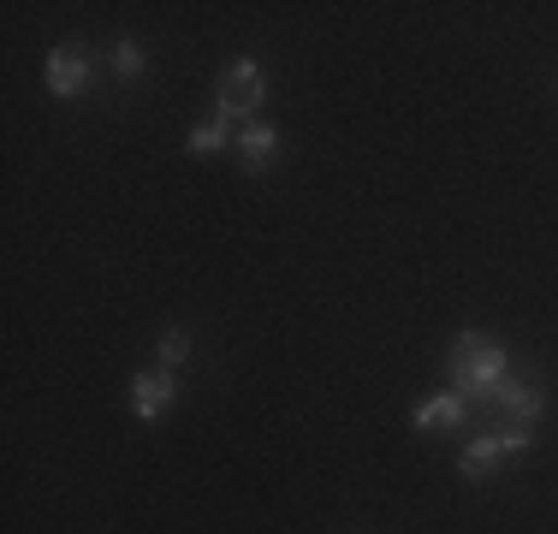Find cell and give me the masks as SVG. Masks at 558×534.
<instances>
[{
    "label": "cell",
    "mask_w": 558,
    "mask_h": 534,
    "mask_svg": "<svg viewBox=\"0 0 558 534\" xmlns=\"http://www.w3.org/2000/svg\"><path fill=\"white\" fill-rule=\"evenodd\" d=\"M279 125H268V119H256V125H244L232 137V149H238V160H244V172H268L274 160H279Z\"/></svg>",
    "instance_id": "8992f818"
},
{
    "label": "cell",
    "mask_w": 558,
    "mask_h": 534,
    "mask_svg": "<svg viewBox=\"0 0 558 534\" xmlns=\"http://www.w3.org/2000/svg\"><path fill=\"white\" fill-rule=\"evenodd\" d=\"M499 446H505V458H529V446H535V434H529L523 422H511V427H499Z\"/></svg>",
    "instance_id": "7c38bea8"
},
{
    "label": "cell",
    "mask_w": 558,
    "mask_h": 534,
    "mask_svg": "<svg viewBox=\"0 0 558 534\" xmlns=\"http://www.w3.org/2000/svg\"><path fill=\"white\" fill-rule=\"evenodd\" d=\"M446 374H451V392L494 398L505 386V374H511V356H505V344L494 332H458L446 351Z\"/></svg>",
    "instance_id": "6da1fadb"
},
{
    "label": "cell",
    "mask_w": 558,
    "mask_h": 534,
    "mask_svg": "<svg viewBox=\"0 0 558 534\" xmlns=\"http://www.w3.org/2000/svg\"><path fill=\"white\" fill-rule=\"evenodd\" d=\"M108 60H113V77H119V84H137V77L149 72V60H143V43H131V36H119Z\"/></svg>",
    "instance_id": "9c48e42d"
},
{
    "label": "cell",
    "mask_w": 558,
    "mask_h": 534,
    "mask_svg": "<svg viewBox=\"0 0 558 534\" xmlns=\"http://www.w3.org/2000/svg\"><path fill=\"white\" fill-rule=\"evenodd\" d=\"M43 77H48V96H60V101L84 96V89L96 84V65H89V48H84V43H60V48L43 60Z\"/></svg>",
    "instance_id": "3957f363"
},
{
    "label": "cell",
    "mask_w": 558,
    "mask_h": 534,
    "mask_svg": "<svg viewBox=\"0 0 558 534\" xmlns=\"http://www.w3.org/2000/svg\"><path fill=\"white\" fill-rule=\"evenodd\" d=\"M179 404V374L167 368H137L131 374V416L137 422H161Z\"/></svg>",
    "instance_id": "277c9868"
},
{
    "label": "cell",
    "mask_w": 558,
    "mask_h": 534,
    "mask_svg": "<svg viewBox=\"0 0 558 534\" xmlns=\"http://www.w3.org/2000/svg\"><path fill=\"white\" fill-rule=\"evenodd\" d=\"M155 351H161V368H167V374H179L184 363H191V332H184V327H161Z\"/></svg>",
    "instance_id": "30bf717a"
},
{
    "label": "cell",
    "mask_w": 558,
    "mask_h": 534,
    "mask_svg": "<svg viewBox=\"0 0 558 534\" xmlns=\"http://www.w3.org/2000/svg\"><path fill=\"white\" fill-rule=\"evenodd\" d=\"M226 137H238L226 119H208V125H196L191 137H184V155H215V149H226Z\"/></svg>",
    "instance_id": "8fae6325"
},
{
    "label": "cell",
    "mask_w": 558,
    "mask_h": 534,
    "mask_svg": "<svg viewBox=\"0 0 558 534\" xmlns=\"http://www.w3.org/2000/svg\"><path fill=\"white\" fill-rule=\"evenodd\" d=\"M494 404L505 410L511 422H541V410H547V392H541V380H529V374H505V386L494 392Z\"/></svg>",
    "instance_id": "5b68a950"
},
{
    "label": "cell",
    "mask_w": 558,
    "mask_h": 534,
    "mask_svg": "<svg viewBox=\"0 0 558 534\" xmlns=\"http://www.w3.org/2000/svg\"><path fill=\"white\" fill-rule=\"evenodd\" d=\"M505 463V446H499V427L494 434H475L470 446H463V458H458V475L463 481H487Z\"/></svg>",
    "instance_id": "ba28073f"
},
{
    "label": "cell",
    "mask_w": 558,
    "mask_h": 534,
    "mask_svg": "<svg viewBox=\"0 0 558 534\" xmlns=\"http://www.w3.org/2000/svg\"><path fill=\"white\" fill-rule=\"evenodd\" d=\"M463 422H470V398L451 392V386H446V392H434L428 404L410 410V427H416V434H434V427H463Z\"/></svg>",
    "instance_id": "52a82bcc"
},
{
    "label": "cell",
    "mask_w": 558,
    "mask_h": 534,
    "mask_svg": "<svg viewBox=\"0 0 558 534\" xmlns=\"http://www.w3.org/2000/svg\"><path fill=\"white\" fill-rule=\"evenodd\" d=\"M268 101V72H262V60H250V53H238L232 65L220 72V89H215V119H226L232 131L256 125V107Z\"/></svg>",
    "instance_id": "7a4b0ae2"
}]
</instances>
